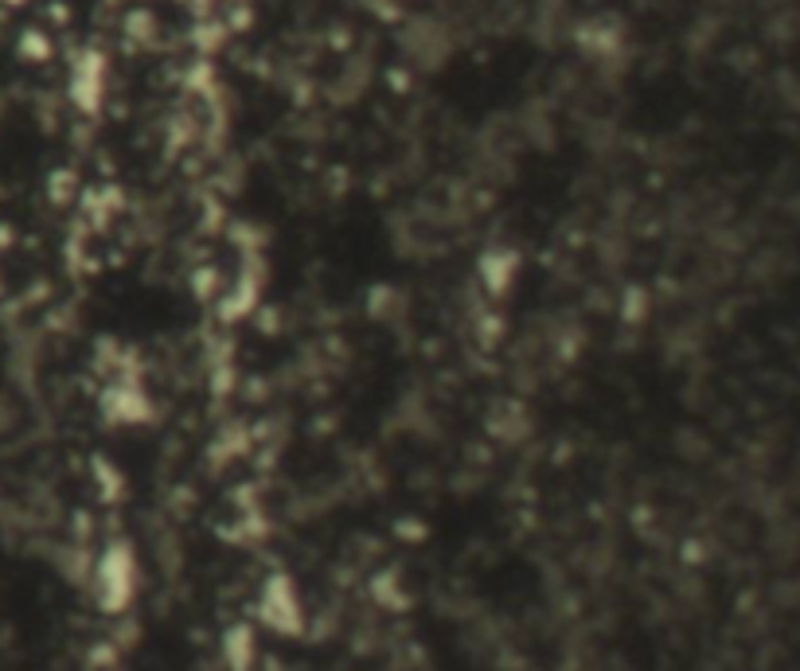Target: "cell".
Returning <instances> with one entry per match:
<instances>
[{
	"mask_svg": "<svg viewBox=\"0 0 800 671\" xmlns=\"http://www.w3.org/2000/svg\"><path fill=\"white\" fill-rule=\"evenodd\" d=\"M95 594L106 613H125L138 597V554L130 542H110L95 562Z\"/></svg>",
	"mask_w": 800,
	"mask_h": 671,
	"instance_id": "1",
	"label": "cell"
},
{
	"mask_svg": "<svg viewBox=\"0 0 800 671\" xmlns=\"http://www.w3.org/2000/svg\"><path fill=\"white\" fill-rule=\"evenodd\" d=\"M102 410L110 414L113 422H121V426H141L149 414H153V403H149V395L133 380H118V383H110V387H106Z\"/></svg>",
	"mask_w": 800,
	"mask_h": 671,
	"instance_id": "4",
	"label": "cell"
},
{
	"mask_svg": "<svg viewBox=\"0 0 800 671\" xmlns=\"http://www.w3.org/2000/svg\"><path fill=\"white\" fill-rule=\"evenodd\" d=\"M20 52H24L28 59H47L52 44H47V35H44V32H24V40H20Z\"/></svg>",
	"mask_w": 800,
	"mask_h": 671,
	"instance_id": "7",
	"label": "cell"
},
{
	"mask_svg": "<svg viewBox=\"0 0 800 671\" xmlns=\"http://www.w3.org/2000/svg\"><path fill=\"white\" fill-rule=\"evenodd\" d=\"M259 617L266 620L274 632H282V637H297V632H302L305 605H302V594H297V585H293V578L270 574L266 582H262Z\"/></svg>",
	"mask_w": 800,
	"mask_h": 671,
	"instance_id": "2",
	"label": "cell"
},
{
	"mask_svg": "<svg viewBox=\"0 0 800 671\" xmlns=\"http://www.w3.org/2000/svg\"><path fill=\"white\" fill-rule=\"evenodd\" d=\"M223 656L231 663V671H250L254 656H259V645H254V632L246 625H234L223 640Z\"/></svg>",
	"mask_w": 800,
	"mask_h": 671,
	"instance_id": "5",
	"label": "cell"
},
{
	"mask_svg": "<svg viewBox=\"0 0 800 671\" xmlns=\"http://www.w3.org/2000/svg\"><path fill=\"white\" fill-rule=\"evenodd\" d=\"M4 4H24V0H4Z\"/></svg>",
	"mask_w": 800,
	"mask_h": 671,
	"instance_id": "8",
	"label": "cell"
},
{
	"mask_svg": "<svg viewBox=\"0 0 800 671\" xmlns=\"http://www.w3.org/2000/svg\"><path fill=\"white\" fill-rule=\"evenodd\" d=\"M106 98V59L98 52L78 55L75 70H70V102L83 113H95Z\"/></svg>",
	"mask_w": 800,
	"mask_h": 671,
	"instance_id": "3",
	"label": "cell"
},
{
	"mask_svg": "<svg viewBox=\"0 0 800 671\" xmlns=\"http://www.w3.org/2000/svg\"><path fill=\"white\" fill-rule=\"evenodd\" d=\"M512 266H516V258H512V254H504V250H496V254L484 262V285H489L492 293L508 289V285H512Z\"/></svg>",
	"mask_w": 800,
	"mask_h": 671,
	"instance_id": "6",
	"label": "cell"
}]
</instances>
